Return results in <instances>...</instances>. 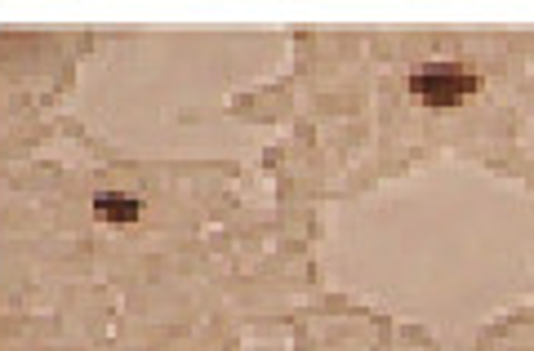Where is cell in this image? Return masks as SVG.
<instances>
[{"label":"cell","instance_id":"obj_1","mask_svg":"<svg viewBox=\"0 0 534 351\" xmlns=\"http://www.w3.org/2000/svg\"><path fill=\"white\" fill-rule=\"evenodd\" d=\"M472 90H476V76L459 72L454 63H436V67H423V72L410 76V94H414L419 103H432V107H454V103H463Z\"/></svg>","mask_w":534,"mask_h":351},{"label":"cell","instance_id":"obj_2","mask_svg":"<svg viewBox=\"0 0 534 351\" xmlns=\"http://www.w3.org/2000/svg\"><path fill=\"white\" fill-rule=\"evenodd\" d=\"M94 214H98L103 222H138V200H134V196H112V191H103V196H94Z\"/></svg>","mask_w":534,"mask_h":351}]
</instances>
